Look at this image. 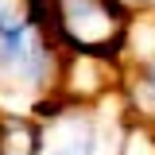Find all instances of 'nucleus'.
<instances>
[{"mask_svg": "<svg viewBox=\"0 0 155 155\" xmlns=\"http://www.w3.org/2000/svg\"><path fill=\"white\" fill-rule=\"evenodd\" d=\"M66 51L47 23L0 39V109L31 113L39 101L58 93Z\"/></svg>", "mask_w": 155, "mask_h": 155, "instance_id": "obj_1", "label": "nucleus"}, {"mask_svg": "<svg viewBox=\"0 0 155 155\" xmlns=\"http://www.w3.org/2000/svg\"><path fill=\"white\" fill-rule=\"evenodd\" d=\"M136 12L120 0H43V23L66 54L124 62Z\"/></svg>", "mask_w": 155, "mask_h": 155, "instance_id": "obj_2", "label": "nucleus"}, {"mask_svg": "<svg viewBox=\"0 0 155 155\" xmlns=\"http://www.w3.org/2000/svg\"><path fill=\"white\" fill-rule=\"evenodd\" d=\"M120 101L136 120L155 124V51L120 62Z\"/></svg>", "mask_w": 155, "mask_h": 155, "instance_id": "obj_3", "label": "nucleus"}, {"mask_svg": "<svg viewBox=\"0 0 155 155\" xmlns=\"http://www.w3.org/2000/svg\"><path fill=\"white\" fill-rule=\"evenodd\" d=\"M0 155H43V124L31 113L0 109Z\"/></svg>", "mask_w": 155, "mask_h": 155, "instance_id": "obj_4", "label": "nucleus"}]
</instances>
